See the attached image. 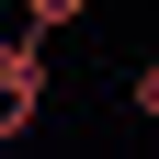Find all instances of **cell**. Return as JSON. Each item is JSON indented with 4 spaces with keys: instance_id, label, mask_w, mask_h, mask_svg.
Masks as SVG:
<instances>
[{
    "instance_id": "277c9868",
    "label": "cell",
    "mask_w": 159,
    "mask_h": 159,
    "mask_svg": "<svg viewBox=\"0 0 159 159\" xmlns=\"http://www.w3.org/2000/svg\"><path fill=\"white\" fill-rule=\"evenodd\" d=\"M0 148H11V136H0Z\"/></svg>"
},
{
    "instance_id": "6da1fadb",
    "label": "cell",
    "mask_w": 159,
    "mask_h": 159,
    "mask_svg": "<svg viewBox=\"0 0 159 159\" xmlns=\"http://www.w3.org/2000/svg\"><path fill=\"white\" fill-rule=\"evenodd\" d=\"M34 114H46V46L23 23V34H0V136H23Z\"/></svg>"
},
{
    "instance_id": "7a4b0ae2",
    "label": "cell",
    "mask_w": 159,
    "mask_h": 159,
    "mask_svg": "<svg viewBox=\"0 0 159 159\" xmlns=\"http://www.w3.org/2000/svg\"><path fill=\"white\" fill-rule=\"evenodd\" d=\"M80 11H91V0H23V23H34V34H68Z\"/></svg>"
},
{
    "instance_id": "3957f363",
    "label": "cell",
    "mask_w": 159,
    "mask_h": 159,
    "mask_svg": "<svg viewBox=\"0 0 159 159\" xmlns=\"http://www.w3.org/2000/svg\"><path fill=\"white\" fill-rule=\"evenodd\" d=\"M125 102H136V114H148V125H159V57H148V68L125 80Z\"/></svg>"
}]
</instances>
